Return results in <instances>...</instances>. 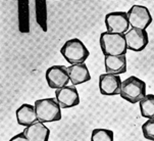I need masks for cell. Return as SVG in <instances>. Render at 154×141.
I'll list each match as a JSON object with an SVG mask.
<instances>
[{"label":"cell","mask_w":154,"mask_h":141,"mask_svg":"<svg viewBox=\"0 0 154 141\" xmlns=\"http://www.w3.org/2000/svg\"><path fill=\"white\" fill-rule=\"evenodd\" d=\"M99 42H100L101 50H102L104 56H119L127 54L128 47L125 35L103 32L100 35Z\"/></svg>","instance_id":"1"},{"label":"cell","mask_w":154,"mask_h":141,"mask_svg":"<svg viewBox=\"0 0 154 141\" xmlns=\"http://www.w3.org/2000/svg\"><path fill=\"white\" fill-rule=\"evenodd\" d=\"M119 96L130 103H139L146 96V83L136 76L122 81Z\"/></svg>","instance_id":"2"},{"label":"cell","mask_w":154,"mask_h":141,"mask_svg":"<svg viewBox=\"0 0 154 141\" xmlns=\"http://www.w3.org/2000/svg\"><path fill=\"white\" fill-rule=\"evenodd\" d=\"M60 53L70 66L72 64H85L86 59L90 55V52H89L86 45L83 43V41H81L78 38H72L67 40L62 45Z\"/></svg>","instance_id":"3"},{"label":"cell","mask_w":154,"mask_h":141,"mask_svg":"<svg viewBox=\"0 0 154 141\" xmlns=\"http://www.w3.org/2000/svg\"><path fill=\"white\" fill-rule=\"evenodd\" d=\"M36 114L39 122L53 123L61 120V106L56 98H41L35 101Z\"/></svg>","instance_id":"4"},{"label":"cell","mask_w":154,"mask_h":141,"mask_svg":"<svg viewBox=\"0 0 154 141\" xmlns=\"http://www.w3.org/2000/svg\"><path fill=\"white\" fill-rule=\"evenodd\" d=\"M127 14L131 28L146 30L152 23V15L149 9L143 5H133Z\"/></svg>","instance_id":"5"},{"label":"cell","mask_w":154,"mask_h":141,"mask_svg":"<svg viewBox=\"0 0 154 141\" xmlns=\"http://www.w3.org/2000/svg\"><path fill=\"white\" fill-rule=\"evenodd\" d=\"M106 32L125 35L130 30L129 19L126 11H113L105 15Z\"/></svg>","instance_id":"6"},{"label":"cell","mask_w":154,"mask_h":141,"mask_svg":"<svg viewBox=\"0 0 154 141\" xmlns=\"http://www.w3.org/2000/svg\"><path fill=\"white\" fill-rule=\"evenodd\" d=\"M47 84L51 89H60L70 82L67 67L64 66H52L46 70Z\"/></svg>","instance_id":"7"},{"label":"cell","mask_w":154,"mask_h":141,"mask_svg":"<svg viewBox=\"0 0 154 141\" xmlns=\"http://www.w3.org/2000/svg\"><path fill=\"white\" fill-rule=\"evenodd\" d=\"M125 38H126L128 50L135 52L144 50L149 42L147 31L141 29L131 28L125 34Z\"/></svg>","instance_id":"8"},{"label":"cell","mask_w":154,"mask_h":141,"mask_svg":"<svg viewBox=\"0 0 154 141\" xmlns=\"http://www.w3.org/2000/svg\"><path fill=\"white\" fill-rule=\"evenodd\" d=\"M122 81L119 75L104 73L99 76V90L102 95L116 96L121 93Z\"/></svg>","instance_id":"9"},{"label":"cell","mask_w":154,"mask_h":141,"mask_svg":"<svg viewBox=\"0 0 154 141\" xmlns=\"http://www.w3.org/2000/svg\"><path fill=\"white\" fill-rule=\"evenodd\" d=\"M55 98L61 108H70L79 105L80 95L74 85H67L66 87L55 90Z\"/></svg>","instance_id":"10"},{"label":"cell","mask_w":154,"mask_h":141,"mask_svg":"<svg viewBox=\"0 0 154 141\" xmlns=\"http://www.w3.org/2000/svg\"><path fill=\"white\" fill-rule=\"evenodd\" d=\"M15 117L19 125L23 127H29L38 122L35 105L29 103H23L15 111Z\"/></svg>","instance_id":"11"},{"label":"cell","mask_w":154,"mask_h":141,"mask_svg":"<svg viewBox=\"0 0 154 141\" xmlns=\"http://www.w3.org/2000/svg\"><path fill=\"white\" fill-rule=\"evenodd\" d=\"M45 123L36 122L23 130V133L30 141H48L50 137V130L44 125Z\"/></svg>","instance_id":"12"},{"label":"cell","mask_w":154,"mask_h":141,"mask_svg":"<svg viewBox=\"0 0 154 141\" xmlns=\"http://www.w3.org/2000/svg\"><path fill=\"white\" fill-rule=\"evenodd\" d=\"M105 73L113 75H122L127 72V57L126 55L104 56Z\"/></svg>","instance_id":"13"},{"label":"cell","mask_w":154,"mask_h":141,"mask_svg":"<svg viewBox=\"0 0 154 141\" xmlns=\"http://www.w3.org/2000/svg\"><path fill=\"white\" fill-rule=\"evenodd\" d=\"M67 72H69L70 83L74 86L81 85L91 80V74L86 64H72L67 67Z\"/></svg>","instance_id":"14"},{"label":"cell","mask_w":154,"mask_h":141,"mask_svg":"<svg viewBox=\"0 0 154 141\" xmlns=\"http://www.w3.org/2000/svg\"><path fill=\"white\" fill-rule=\"evenodd\" d=\"M19 6V29L20 33L30 32V11H29V1L20 0Z\"/></svg>","instance_id":"15"},{"label":"cell","mask_w":154,"mask_h":141,"mask_svg":"<svg viewBox=\"0 0 154 141\" xmlns=\"http://www.w3.org/2000/svg\"><path fill=\"white\" fill-rule=\"evenodd\" d=\"M141 116L145 119H154V94H146L139 102Z\"/></svg>","instance_id":"16"},{"label":"cell","mask_w":154,"mask_h":141,"mask_svg":"<svg viewBox=\"0 0 154 141\" xmlns=\"http://www.w3.org/2000/svg\"><path fill=\"white\" fill-rule=\"evenodd\" d=\"M36 2V20L38 25L44 32H47L48 26H47V7L45 0H37Z\"/></svg>","instance_id":"17"},{"label":"cell","mask_w":154,"mask_h":141,"mask_svg":"<svg viewBox=\"0 0 154 141\" xmlns=\"http://www.w3.org/2000/svg\"><path fill=\"white\" fill-rule=\"evenodd\" d=\"M91 141H114V134L111 130L97 128L91 133Z\"/></svg>","instance_id":"18"},{"label":"cell","mask_w":154,"mask_h":141,"mask_svg":"<svg viewBox=\"0 0 154 141\" xmlns=\"http://www.w3.org/2000/svg\"><path fill=\"white\" fill-rule=\"evenodd\" d=\"M142 133L145 139L154 141V119L147 120L142 125Z\"/></svg>","instance_id":"19"},{"label":"cell","mask_w":154,"mask_h":141,"mask_svg":"<svg viewBox=\"0 0 154 141\" xmlns=\"http://www.w3.org/2000/svg\"><path fill=\"white\" fill-rule=\"evenodd\" d=\"M9 141H30L28 139V137L26 136V134L23 132H20L19 134L14 135L9 139Z\"/></svg>","instance_id":"20"}]
</instances>
